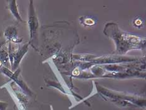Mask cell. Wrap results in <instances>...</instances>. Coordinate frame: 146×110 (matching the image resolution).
<instances>
[{"instance_id": "1", "label": "cell", "mask_w": 146, "mask_h": 110, "mask_svg": "<svg viewBox=\"0 0 146 110\" xmlns=\"http://www.w3.org/2000/svg\"><path fill=\"white\" fill-rule=\"evenodd\" d=\"M11 3L10 5V9L11 12L13 13V15L15 16L17 18H20V16L18 15V13L17 9V6L15 5V1H10L9 2Z\"/></svg>"}, {"instance_id": "2", "label": "cell", "mask_w": 146, "mask_h": 110, "mask_svg": "<svg viewBox=\"0 0 146 110\" xmlns=\"http://www.w3.org/2000/svg\"><path fill=\"white\" fill-rule=\"evenodd\" d=\"M8 106V104L5 102L0 101V110H6Z\"/></svg>"}, {"instance_id": "3", "label": "cell", "mask_w": 146, "mask_h": 110, "mask_svg": "<svg viewBox=\"0 0 146 110\" xmlns=\"http://www.w3.org/2000/svg\"><path fill=\"white\" fill-rule=\"evenodd\" d=\"M94 23L95 22L92 20V19H87V20H85V23L88 25H92L94 24Z\"/></svg>"}, {"instance_id": "4", "label": "cell", "mask_w": 146, "mask_h": 110, "mask_svg": "<svg viewBox=\"0 0 146 110\" xmlns=\"http://www.w3.org/2000/svg\"><path fill=\"white\" fill-rule=\"evenodd\" d=\"M79 74H80V71H79L78 69H75V70L73 71V74L74 75H79Z\"/></svg>"}, {"instance_id": "5", "label": "cell", "mask_w": 146, "mask_h": 110, "mask_svg": "<svg viewBox=\"0 0 146 110\" xmlns=\"http://www.w3.org/2000/svg\"><path fill=\"white\" fill-rule=\"evenodd\" d=\"M135 23L136 25H141V23H142V21H141V20H137L135 21Z\"/></svg>"}]
</instances>
